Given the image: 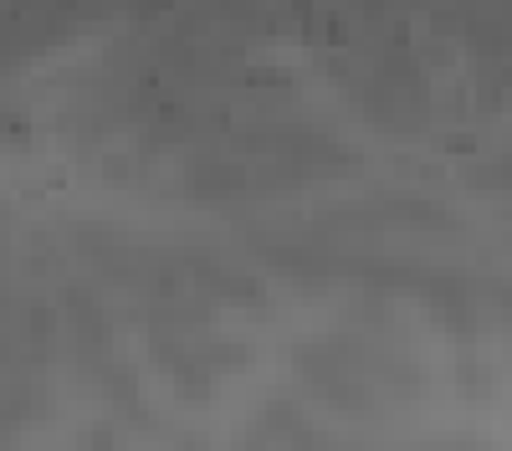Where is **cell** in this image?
<instances>
[{"label": "cell", "mask_w": 512, "mask_h": 451, "mask_svg": "<svg viewBox=\"0 0 512 451\" xmlns=\"http://www.w3.org/2000/svg\"><path fill=\"white\" fill-rule=\"evenodd\" d=\"M349 98L374 129H390V134H415L431 123V77L405 52H384V57L359 62Z\"/></svg>", "instance_id": "6da1fadb"}]
</instances>
